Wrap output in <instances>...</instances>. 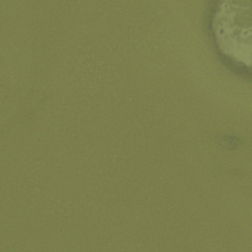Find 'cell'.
I'll use <instances>...</instances> for the list:
<instances>
[{
  "label": "cell",
  "mask_w": 252,
  "mask_h": 252,
  "mask_svg": "<svg viewBox=\"0 0 252 252\" xmlns=\"http://www.w3.org/2000/svg\"><path fill=\"white\" fill-rule=\"evenodd\" d=\"M213 32L220 51L238 64L250 63V8L243 2H221L213 17Z\"/></svg>",
  "instance_id": "obj_1"
}]
</instances>
